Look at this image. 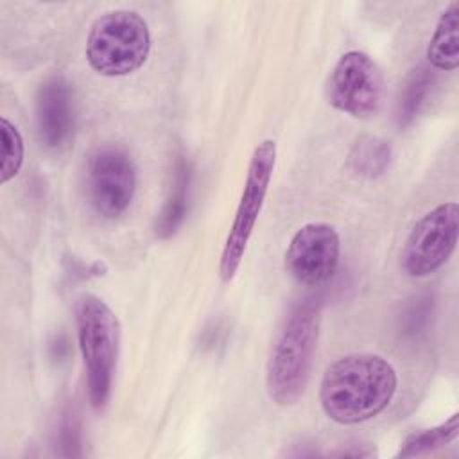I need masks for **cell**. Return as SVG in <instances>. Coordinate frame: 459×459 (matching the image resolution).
I'll return each mask as SVG.
<instances>
[{"instance_id": "6da1fadb", "label": "cell", "mask_w": 459, "mask_h": 459, "mask_svg": "<svg viewBox=\"0 0 459 459\" xmlns=\"http://www.w3.org/2000/svg\"><path fill=\"white\" fill-rule=\"evenodd\" d=\"M396 387L398 377L389 360L373 353H350L326 368L319 402L332 421L355 425L380 414Z\"/></svg>"}, {"instance_id": "7a4b0ae2", "label": "cell", "mask_w": 459, "mask_h": 459, "mask_svg": "<svg viewBox=\"0 0 459 459\" xmlns=\"http://www.w3.org/2000/svg\"><path fill=\"white\" fill-rule=\"evenodd\" d=\"M319 325L321 303L317 299L299 301L285 317L265 371L267 394L274 403L290 405L305 393L317 346Z\"/></svg>"}, {"instance_id": "3957f363", "label": "cell", "mask_w": 459, "mask_h": 459, "mask_svg": "<svg viewBox=\"0 0 459 459\" xmlns=\"http://www.w3.org/2000/svg\"><path fill=\"white\" fill-rule=\"evenodd\" d=\"M151 52V30L136 11L118 9L99 16L86 38V61L104 77L138 70Z\"/></svg>"}, {"instance_id": "277c9868", "label": "cell", "mask_w": 459, "mask_h": 459, "mask_svg": "<svg viewBox=\"0 0 459 459\" xmlns=\"http://www.w3.org/2000/svg\"><path fill=\"white\" fill-rule=\"evenodd\" d=\"M75 321L88 375L90 402L95 409H102L111 394L120 346V323L106 301L93 294L79 298Z\"/></svg>"}, {"instance_id": "5b68a950", "label": "cell", "mask_w": 459, "mask_h": 459, "mask_svg": "<svg viewBox=\"0 0 459 459\" xmlns=\"http://www.w3.org/2000/svg\"><path fill=\"white\" fill-rule=\"evenodd\" d=\"M274 165H276V142L271 138L262 140L251 154L242 195L221 253L219 276L224 283H230L240 267L247 242L251 238V233L262 212V206L273 179Z\"/></svg>"}, {"instance_id": "8992f818", "label": "cell", "mask_w": 459, "mask_h": 459, "mask_svg": "<svg viewBox=\"0 0 459 459\" xmlns=\"http://www.w3.org/2000/svg\"><path fill=\"white\" fill-rule=\"evenodd\" d=\"M457 237V203L437 204L411 230L402 251V269L412 278H423L436 273L452 256Z\"/></svg>"}, {"instance_id": "52a82bcc", "label": "cell", "mask_w": 459, "mask_h": 459, "mask_svg": "<svg viewBox=\"0 0 459 459\" xmlns=\"http://www.w3.org/2000/svg\"><path fill=\"white\" fill-rule=\"evenodd\" d=\"M384 79L371 56L350 50L339 57L326 81L328 102L355 118H366L378 111Z\"/></svg>"}, {"instance_id": "ba28073f", "label": "cell", "mask_w": 459, "mask_h": 459, "mask_svg": "<svg viewBox=\"0 0 459 459\" xmlns=\"http://www.w3.org/2000/svg\"><path fill=\"white\" fill-rule=\"evenodd\" d=\"M88 197L95 212L106 219L122 215L136 192V167L120 147L97 149L86 169Z\"/></svg>"}, {"instance_id": "9c48e42d", "label": "cell", "mask_w": 459, "mask_h": 459, "mask_svg": "<svg viewBox=\"0 0 459 459\" xmlns=\"http://www.w3.org/2000/svg\"><path fill=\"white\" fill-rule=\"evenodd\" d=\"M341 238L326 222H308L290 238L285 251L287 273L303 285H319L330 280L339 265Z\"/></svg>"}, {"instance_id": "30bf717a", "label": "cell", "mask_w": 459, "mask_h": 459, "mask_svg": "<svg viewBox=\"0 0 459 459\" xmlns=\"http://www.w3.org/2000/svg\"><path fill=\"white\" fill-rule=\"evenodd\" d=\"M36 120L45 147L63 149L72 140L75 127L74 93L61 74L41 82L36 95Z\"/></svg>"}, {"instance_id": "8fae6325", "label": "cell", "mask_w": 459, "mask_h": 459, "mask_svg": "<svg viewBox=\"0 0 459 459\" xmlns=\"http://www.w3.org/2000/svg\"><path fill=\"white\" fill-rule=\"evenodd\" d=\"M427 59L437 70H455L459 65V2H452L439 16L427 47Z\"/></svg>"}, {"instance_id": "7c38bea8", "label": "cell", "mask_w": 459, "mask_h": 459, "mask_svg": "<svg viewBox=\"0 0 459 459\" xmlns=\"http://www.w3.org/2000/svg\"><path fill=\"white\" fill-rule=\"evenodd\" d=\"M391 156L393 152L389 142L378 136L364 134L353 143L348 156V167L357 176L373 179L389 169Z\"/></svg>"}, {"instance_id": "4fadbf2b", "label": "cell", "mask_w": 459, "mask_h": 459, "mask_svg": "<svg viewBox=\"0 0 459 459\" xmlns=\"http://www.w3.org/2000/svg\"><path fill=\"white\" fill-rule=\"evenodd\" d=\"M188 185H190V170L188 163L185 160L178 161V172H176V183L170 197L167 199L161 213L156 221V235L160 238L172 237L178 228L181 226L185 215H186V203H188Z\"/></svg>"}, {"instance_id": "5bb4252c", "label": "cell", "mask_w": 459, "mask_h": 459, "mask_svg": "<svg viewBox=\"0 0 459 459\" xmlns=\"http://www.w3.org/2000/svg\"><path fill=\"white\" fill-rule=\"evenodd\" d=\"M459 434V412H454L437 427L412 432L403 439L396 457H418L452 443Z\"/></svg>"}, {"instance_id": "9a60e30c", "label": "cell", "mask_w": 459, "mask_h": 459, "mask_svg": "<svg viewBox=\"0 0 459 459\" xmlns=\"http://www.w3.org/2000/svg\"><path fill=\"white\" fill-rule=\"evenodd\" d=\"M432 86V75L430 70L418 66L416 70L411 72L402 97H400V104H398V126L403 129L407 126H411L414 122V118L418 117L421 106L425 104V99L429 95V90Z\"/></svg>"}, {"instance_id": "2e32d148", "label": "cell", "mask_w": 459, "mask_h": 459, "mask_svg": "<svg viewBox=\"0 0 459 459\" xmlns=\"http://www.w3.org/2000/svg\"><path fill=\"white\" fill-rule=\"evenodd\" d=\"M0 138H2V165H0V183L11 181L23 165L25 147L18 127L2 117L0 120Z\"/></svg>"}]
</instances>
